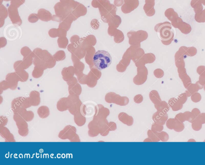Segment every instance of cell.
I'll use <instances>...</instances> for the list:
<instances>
[{
    "label": "cell",
    "instance_id": "cell-20",
    "mask_svg": "<svg viewBox=\"0 0 205 165\" xmlns=\"http://www.w3.org/2000/svg\"><path fill=\"white\" fill-rule=\"evenodd\" d=\"M82 104H83V103L80 99L76 103H73L71 107L68 109V110H69L70 114L74 115L78 112L80 111L81 107H82Z\"/></svg>",
    "mask_w": 205,
    "mask_h": 165
},
{
    "label": "cell",
    "instance_id": "cell-44",
    "mask_svg": "<svg viewBox=\"0 0 205 165\" xmlns=\"http://www.w3.org/2000/svg\"><path fill=\"white\" fill-rule=\"evenodd\" d=\"M204 90H205V86H204Z\"/></svg>",
    "mask_w": 205,
    "mask_h": 165
},
{
    "label": "cell",
    "instance_id": "cell-40",
    "mask_svg": "<svg viewBox=\"0 0 205 165\" xmlns=\"http://www.w3.org/2000/svg\"><path fill=\"white\" fill-rule=\"evenodd\" d=\"M71 142H80L81 140L80 139L79 135L77 133H75L71 138L69 139Z\"/></svg>",
    "mask_w": 205,
    "mask_h": 165
},
{
    "label": "cell",
    "instance_id": "cell-24",
    "mask_svg": "<svg viewBox=\"0 0 205 165\" xmlns=\"http://www.w3.org/2000/svg\"><path fill=\"white\" fill-rule=\"evenodd\" d=\"M148 138L151 140L152 142H158L160 140L158 137V132L149 130L148 132Z\"/></svg>",
    "mask_w": 205,
    "mask_h": 165
},
{
    "label": "cell",
    "instance_id": "cell-32",
    "mask_svg": "<svg viewBox=\"0 0 205 165\" xmlns=\"http://www.w3.org/2000/svg\"><path fill=\"white\" fill-rule=\"evenodd\" d=\"M188 96H187L186 93H182L179 94L178 96L177 99H178L182 103V104H184L186 102L187 99H188Z\"/></svg>",
    "mask_w": 205,
    "mask_h": 165
},
{
    "label": "cell",
    "instance_id": "cell-9",
    "mask_svg": "<svg viewBox=\"0 0 205 165\" xmlns=\"http://www.w3.org/2000/svg\"><path fill=\"white\" fill-rule=\"evenodd\" d=\"M0 135L1 137L4 138L5 142H16L13 135L5 126L0 127Z\"/></svg>",
    "mask_w": 205,
    "mask_h": 165
},
{
    "label": "cell",
    "instance_id": "cell-33",
    "mask_svg": "<svg viewBox=\"0 0 205 165\" xmlns=\"http://www.w3.org/2000/svg\"><path fill=\"white\" fill-rule=\"evenodd\" d=\"M175 122V120L174 118H169L166 122V126L168 129L174 130Z\"/></svg>",
    "mask_w": 205,
    "mask_h": 165
},
{
    "label": "cell",
    "instance_id": "cell-39",
    "mask_svg": "<svg viewBox=\"0 0 205 165\" xmlns=\"http://www.w3.org/2000/svg\"><path fill=\"white\" fill-rule=\"evenodd\" d=\"M134 101L135 103L137 104H140L142 103L143 101V97L141 94H138L135 96L134 98Z\"/></svg>",
    "mask_w": 205,
    "mask_h": 165
},
{
    "label": "cell",
    "instance_id": "cell-34",
    "mask_svg": "<svg viewBox=\"0 0 205 165\" xmlns=\"http://www.w3.org/2000/svg\"><path fill=\"white\" fill-rule=\"evenodd\" d=\"M68 98L73 104L80 100L79 96L76 94H69Z\"/></svg>",
    "mask_w": 205,
    "mask_h": 165
},
{
    "label": "cell",
    "instance_id": "cell-1",
    "mask_svg": "<svg viewBox=\"0 0 205 165\" xmlns=\"http://www.w3.org/2000/svg\"><path fill=\"white\" fill-rule=\"evenodd\" d=\"M112 61V57L110 54L106 50H98L95 53L93 56V64L99 70L107 69L110 66Z\"/></svg>",
    "mask_w": 205,
    "mask_h": 165
},
{
    "label": "cell",
    "instance_id": "cell-3",
    "mask_svg": "<svg viewBox=\"0 0 205 165\" xmlns=\"http://www.w3.org/2000/svg\"><path fill=\"white\" fill-rule=\"evenodd\" d=\"M105 100L107 103H114L120 106H125L129 103L127 97L120 96L113 92L107 93L105 96Z\"/></svg>",
    "mask_w": 205,
    "mask_h": 165
},
{
    "label": "cell",
    "instance_id": "cell-23",
    "mask_svg": "<svg viewBox=\"0 0 205 165\" xmlns=\"http://www.w3.org/2000/svg\"><path fill=\"white\" fill-rule=\"evenodd\" d=\"M199 90V89L196 84H192L188 87L185 93L188 97L191 96L194 93H197Z\"/></svg>",
    "mask_w": 205,
    "mask_h": 165
},
{
    "label": "cell",
    "instance_id": "cell-29",
    "mask_svg": "<svg viewBox=\"0 0 205 165\" xmlns=\"http://www.w3.org/2000/svg\"><path fill=\"white\" fill-rule=\"evenodd\" d=\"M32 106L31 102L29 99V97H25L21 104V108L27 109V108H30Z\"/></svg>",
    "mask_w": 205,
    "mask_h": 165
},
{
    "label": "cell",
    "instance_id": "cell-21",
    "mask_svg": "<svg viewBox=\"0 0 205 165\" xmlns=\"http://www.w3.org/2000/svg\"><path fill=\"white\" fill-rule=\"evenodd\" d=\"M68 91L69 94H76L79 96L82 94V89L79 84L71 85L69 86Z\"/></svg>",
    "mask_w": 205,
    "mask_h": 165
},
{
    "label": "cell",
    "instance_id": "cell-17",
    "mask_svg": "<svg viewBox=\"0 0 205 165\" xmlns=\"http://www.w3.org/2000/svg\"><path fill=\"white\" fill-rule=\"evenodd\" d=\"M93 106L90 104H82L81 108V112L82 114L85 116L92 115V113L94 112V109H96V106L93 107Z\"/></svg>",
    "mask_w": 205,
    "mask_h": 165
},
{
    "label": "cell",
    "instance_id": "cell-14",
    "mask_svg": "<svg viewBox=\"0 0 205 165\" xmlns=\"http://www.w3.org/2000/svg\"><path fill=\"white\" fill-rule=\"evenodd\" d=\"M118 118L120 121L128 126H131L133 124V118L131 116L128 115L126 113H120L119 114Z\"/></svg>",
    "mask_w": 205,
    "mask_h": 165
},
{
    "label": "cell",
    "instance_id": "cell-11",
    "mask_svg": "<svg viewBox=\"0 0 205 165\" xmlns=\"http://www.w3.org/2000/svg\"><path fill=\"white\" fill-rule=\"evenodd\" d=\"M15 113L19 114L27 122L31 121L34 118L33 112L31 110L27 111L25 108H21Z\"/></svg>",
    "mask_w": 205,
    "mask_h": 165
},
{
    "label": "cell",
    "instance_id": "cell-12",
    "mask_svg": "<svg viewBox=\"0 0 205 165\" xmlns=\"http://www.w3.org/2000/svg\"><path fill=\"white\" fill-rule=\"evenodd\" d=\"M29 98L32 106H37L40 105L41 101L40 92L36 90H33L30 93Z\"/></svg>",
    "mask_w": 205,
    "mask_h": 165
},
{
    "label": "cell",
    "instance_id": "cell-41",
    "mask_svg": "<svg viewBox=\"0 0 205 165\" xmlns=\"http://www.w3.org/2000/svg\"><path fill=\"white\" fill-rule=\"evenodd\" d=\"M196 119L199 120L202 124H205V113H201Z\"/></svg>",
    "mask_w": 205,
    "mask_h": 165
},
{
    "label": "cell",
    "instance_id": "cell-22",
    "mask_svg": "<svg viewBox=\"0 0 205 165\" xmlns=\"http://www.w3.org/2000/svg\"><path fill=\"white\" fill-rule=\"evenodd\" d=\"M150 98L152 102L155 105L159 104L162 101L161 99L158 92L156 90H153L150 92Z\"/></svg>",
    "mask_w": 205,
    "mask_h": 165
},
{
    "label": "cell",
    "instance_id": "cell-7",
    "mask_svg": "<svg viewBox=\"0 0 205 165\" xmlns=\"http://www.w3.org/2000/svg\"><path fill=\"white\" fill-rule=\"evenodd\" d=\"M73 103L68 99V97L61 98L57 104V108L59 111L63 112L68 110Z\"/></svg>",
    "mask_w": 205,
    "mask_h": 165
},
{
    "label": "cell",
    "instance_id": "cell-13",
    "mask_svg": "<svg viewBox=\"0 0 205 165\" xmlns=\"http://www.w3.org/2000/svg\"><path fill=\"white\" fill-rule=\"evenodd\" d=\"M168 104L174 111H178L183 108V104L176 98H171L168 101Z\"/></svg>",
    "mask_w": 205,
    "mask_h": 165
},
{
    "label": "cell",
    "instance_id": "cell-36",
    "mask_svg": "<svg viewBox=\"0 0 205 165\" xmlns=\"http://www.w3.org/2000/svg\"><path fill=\"white\" fill-rule=\"evenodd\" d=\"M0 127L5 126L8 122V118L5 116H1L0 117Z\"/></svg>",
    "mask_w": 205,
    "mask_h": 165
},
{
    "label": "cell",
    "instance_id": "cell-27",
    "mask_svg": "<svg viewBox=\"0 0 205 165\" xmlns=\"http://www.w3.org/2000/svg\"><path fill=\"white\" fill-rule=\"evenodd\" d=\"M158 136L160 140L162 142H167L169 139V135L165 132H158Z\"/></svg>",
    "mask_w": 205,
    "mask_h": 165
},
{
    "label": "cell",
    "instance_id": "cell-43",
    "mask_svg": "<svg viewBox=\"0 0 205 165\" xmlns=\"http://www.w3.org/2000/svg\"><path fill=\"white\" fill-rule=\"evenodd\" d=\"M3 99V98H2V96H1V104H2V101L3 100L2 99Z\"/></svg>",
    "mask_w": 205,
    "mask_h": 165
},
{
    "label": "cell",
    "instance_id": "cell-18",
    "mask_svg": "<svg viewBox=\"0 0 205 165\" xmlns=\"http://www.w3.org/2000/svg\"><path fill=\"white\" fill-rule=\"evenodd\" d=\"M37 114L42 119H45L50 115V110L46 106H42L37 109Z\"/></svg>",
    "mask_w": 205,
    "mask_h": 165
},
{
    "label": "cell",
    "instance_id": "cell-5",
    "mask_svg": "<svg viewBox=\"0 0 205 165\" xmlns=\"http://www.w3.org/2000/svg\"><path fill=\"white\" fill-rule=\"evenodd\" d=\"M155 30L159 33V38L162 41H168L172 36V31L168 28L164 27V25H162L158 28L155 27Z\"/></svg>",
    "mask_w": 205,
    "mask_h": 165
},
{
    "label": "cell",
    "instance_id": "cell-25",
    "mask_svg": "<svg viewBox=\"0 0 205 165\" xmlns=\"http://www.w3.org/2000/svg\"><path fill=\"white\" fill-rule=\"evenodd\" d=\"M185 126L183 123L175 120V122L174 130L175 132H181L184 129Z\"/></svg>",
    "mask_w": 205,
    "mask_h": 165
},
{
    "label": "cell",
    "instance_id": "cell-19",
    "mask_svg": "<svg viewBox=\"0 0 205 165\" xmlns=\"http://www.w3.org/2000/svg\"><path fill=\"white\" fill-rule=\"evenodd\" d=\"M155 107L158 112L164 113H167L170 109L169 104L165 101H162L159 104L155 105Z\"/></svg>",
    "mask_w": 205,
    "mask_h": 165
},
{
    "label": "cell",
    "instance_id": "cell-8",
    "mask_svg": "<svg viewBox=\"0 0 205 165\" xmlns=\"http://www.w3.org/2000/svg\"><path fill=\"white\" fill-rule=\"evenodd\" d=\"M168 119V116L167 113H162L158 111L154 113L152 116L153 120L155 123L163 126L165 124Z\"/></svg>",
    "mask_w": 205,
    "mask_h": 165
},
{
    "label": "cell",
    "instance_id": "cell-30",
    "mask_svg": "<svg viewBox=\"0 0 205 165\" xmlns=\"http://www.w3.org/2000/svg\"><path fill=\"white\" fill-rule=\"evenodd\" d=\"M191 99L194 103H197L200 101L202 99V96L199 93H196L192 94L191 96Z\"/></svg>",
    "mask_w": 205,
    "mask_h": 165
},
{
    "label": "cell",
    "instance_id": "cell-37",
    "mask_svg": "<svg viewBox=\"0 0 205 165\" xmlns=\"http://www.w3.org/2000/svg\"><path fill=\"white\" fill-rule=\"evenodd\" d=\"M109 131H110L109 130L107 125L100 128V133L101 135H102V136H106L109 134Z\"/></svg>",
    "mask_w": 205,
    "mask_h": 165
},
{
    "label": "cell",
    "instance_id": "cell-26",
    "mask_svg": "<svg viewBox=\"0 0 205 165\" xmlns=\"http://www.w3.org/2000/svg\"><path fill=\"white\" fill-rule=\"evenodd\" d=\"M192 129L196 131H198L202 128V123L197 119L194 120L192 122Z\"/></svg>",
    "mask_w": 205,
    "mask_h": 165
},
{
    "label": "cell",
    "instance_id": "cell-6",
    "mask_svg": "<svg viewBox=\"0 0 205 165\" xmlns=\"http://www.w3.org/2000/svg\"><path fill=\"white\" fill-rule=\"evenodd\" d=\"M110 114L109 109L105 108L102 104L96 106V111L93 119H106Z\"/></svg>",
    "mask_w": 205,
    "mask_h": 165
},
{
    "label": "cell",
    "instance_id": "cell-2",
    "mask_svg": "<svg viewBox=\"0 0 205 165\" xmlns=\"http://www.w3.org/2000/svg\"><path fill=\"white\" fill-rule=\"evenodd\" d=\"M13 119L16 122V126L18 129V133L23 137H26L28 135L29 130L27 122L19 114H14Z\"/></svg>",
    "mask_w": 205,
    "mask_h": 165
},
{
    "label": "cell",
    "instance_id": "cell-10",
    "mask_svg": "<svg viewBox=\"0 0 205 165\" xmlns=\"http://www.w3.org/2000/svg\"><path fill=\"white\" fill-rule=\"evenodd\" d=\"M88 135L90 137H94L97 136L100 133V128L97 122L93 120L90 122L88 124Z\"/></svg>",
    "mask_w": 205,
    "mask_h": 165
},
{
    "label": "cell",
    "instance_id": "cell-4",
    "mask_svg": "<svg viewBox=\"0 0 205 165\" xmlns=\"http://www.w3.org/2000/svg\"><path fill=\"white\" fill-rule=\"evenodd\" d=\"M76 133V128L74 126L69 125L59 132L58 137L61 140H69Z\"/></svg>",
    "mask_w": 205,
    "mask_h": 165
},
{
    "label": "cell",
    "instance_id": "cell-42",
    "mask_svg": "<svg viewBox=\"0 0 205 165\" xmlns=\"http://www.w3.org/2000/svg\"><path fill=\"white\" fill-rule=\"evenodd\" d=\"M191 112H192V114H193V116H194L196 119L200 115V114H201L200 111L199 109H198V108H193Z\"/></svg>",
    "mask_w": 205,
    "mask_h": 165
},
{
    "label": "cell",
    "instance_id": "cell-15",
    "mask_svg": "<svg viewBox=\"0 0 205 165\" xmlns=\"http://www.w3.org/2000/svg\"><path fill=\"white\" fill-rule=\"evenodd\" d=\"M24 97L19 96L15 98L11 102V109L14 113H16L21 108V104Z\"/></svg>",
    "mask_w": 205,
    "mask_h": 165
},
{
    "label": "cell",
    "instance_id": "cell-35",
    "mask_svg": "<svg viewBox=\"0 0 205 165\" xmlns=\"http://www.w3.org/2000/svg\"><path fill=\"white\" fill-rule=\"evenodd\" d=\"M174 119L175 120L183 123L186 121L185 116L184 113H179V114H177L175 117Z\"/></svg>",
    "mask_w": 205,
    "mask_h": 165
},
{
    "label": "cell",
    "instance_id": "cell-31",
    "mask_svg": "<svg viewBox=\"0 0 205 165\" xmlns=\"http://www.w3.org/2000/svg\"><path fill=\"white\" fill-rule=\"evenodd\" d=\"M164 129V126L162 125L155 123L152 125L151 130L154 131L160 132Z\"/></svg>",
    "mask_w": 205,
    "mask_h": 165
},
{
    "label": "cell",
    "instance_id": "cell-38",
    "mask_svg": "<svg viewBox=\"0 0 205 165\" xmlns=\"http://www.w3.org/2000/svg\"><path fill=\"white\" fill-rule=\"evenodd\" d=\"M107 128H108L109 130L110 131H112L116 130L117 129V126L116 123L114 122H111L108 123L107 125Z\"/></svg>",
    "mask_w": 205,
    "mask_h": 165
},
{
    "label": "cell",
    "instance_id": "cell-28",
    "mask_svg": "<svg viewBox=\"0 0 205 165\" xmlns=\"http://www.w3.org/2000/svg\"><path fill=\"white\" fill-rule=\"evenodd\" d=\"M184 114L185 116L186 120L190 123H192L194 120L196 119L192 112L186 111L184 112Z\"/></svg>",
    "mask_w": 205,
    "mask_h": 165
},
{
    "label": "cell",
    "instance_id": "cell-16",
    "mask_svg": "<svg viewBox=\"0 0 205 165\" xmlns=\"http://www.w3.org/2000/svg\"><path fill=\"white\" fill-rule=\"evenodd\" d=\"M74 120L77 126L81 127L85 124L86 119V117L82 114L80 111L74 114Z\"/></svg>",
    "mask_w": 205,
    "mask_h": 165
}]
</instances>
